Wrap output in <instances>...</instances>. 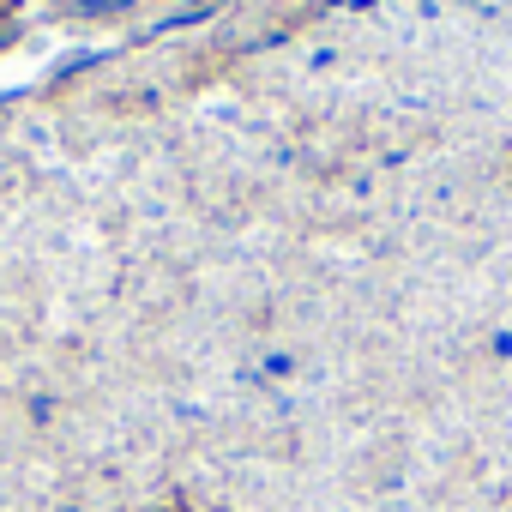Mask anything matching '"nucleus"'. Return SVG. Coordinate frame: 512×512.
<instances>
[{
  "label": "nucleus",
  "mask_w": 512,
  "mask_h": 512,
  "mask_svg": "<svg viewBox=\"0 0 512 512\" xmlns=\"http://www.w3.org/2000/svg\"><path fill=\"white\" fill-rule=\"evenodd\" d=\"M73 7H79V13H115L121 0H73Z\"/></svg>",
  "instance_id": "f257e3e1"
}]
</instances>
